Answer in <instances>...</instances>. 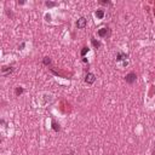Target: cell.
Instances as JSON below:
<instances>
[{
	"instance_id": "6da1fadb",
	"label": "cell",
	"mask_w": 155,
	"mask_h": 155,
	"mask_svg": "<svg viewBox=\"0 0 155 155\" xmlns=\"http://www.w3.org/2000/svg\"><path fill=\"white\" fill-rule=\"evenodd\" d=\"M136 79H137V75H136V73H133V72L128 73V74L125 76V81H126L127 84H133V83L136 81Z\"/></svg>"
},
{
	"instance_id": "7a4b0ae2",
	"label": "cell",
	"mask_w": 155,
	"mask_h": 155,
	"mask_svg": "<svg viewBox=\"0 0 155 155\" xmlns=\"http://www.w3.org/2000/svg\"><path fill=\"white\" fill-rule=\"evenodd\" d=\"M86 24H87V19H86L85 17H81V18H79V19L76 21V27L79 28V29L85 28V27H86Z\"/></svg>"
},
{
	"instance_id": "3957f363",
	"label": "cell",
	"mask_w": 155,
	"mask_h": 155,
	"mask_svg": "<svg viewBox=\"0 0 155 155\" xmlns=\"http://www.w3.org/2000/svg\"><path fill=\"white\" fill-rule=\"evenodd\" d=\"M96 81V75L94 74H92V73H87L86 74V76H85V83H87V84H93Z\"/></svg>"
},
{
	"instance_id": "277c9868",
	"label": "cell",
	"mask_w": 155,
	"mask_h": 155,
	"mask_svg": "<svg viewBox=\"0 0 155 155\" xmlns=\"http://www.w3.org/2000/svg\"><path fill=\"white\" fill-rule=\"evenodd\" d=\"M13 72V68L12 67H3L1 68V74L4 75V76H7L9 74H11Z\"/></svg>"
},
{
	"instance_id": "5b68a950",
	"label": "cell",
	"mask_w": 155,
	"mask_h": 155,
	"mask_svg": "<svg viewBox=\"0 0 155 155\" xmlns=\"http://www.w3.org/2000/svg\"><path fill=\"white\" fill-rule=\"evenodd\" d=\"M108 33H109V29L105 28V27H103V28H101V29L98 30V35H100L101 38H105V36L108 35Z\"/></svg>"
},
{
	"instance_id": "8992f818",
	"label": "cell",
	"mask_w": 155,
	"mask_h": 155,
	"mask_svg": "<svg viewBox=\"0 0 155 155\" xmlns=\"http://www.w3.org/2000/svg\"><path fill=\"white\" fill-rule=\"evenodd\" d=\"M126 58H127V55H125L122 52H119L116 55V61H122V60H126Z\"/></svg>"
},
{
	"instance_id": "52a82bcc",
	"label": "cell",
	"mask_w": 155,
	"mask_h": 155,
	"mask_svg": "<svg viewBox=\"0 0 155 155\" xmlns=\"http://www.w3.org/2000/svg\"><path fill=\"white\" fill-rule=\"evenodd\" d=\"M94 15H96V17L98 18V19H102V18L104 17V11H103V10H97V11L94 12Z\"/></svg>"
},
{
	"instance_id": "ba28073f",
	"label": "cell",
	"mask_w": 155,
	"mask_h": 155,
	"mask_svg": "<svg viewBox=\"0 0 155 155\" xmlns=\"http://www.w3.org/2000/svg\"><path fill=\"white\" fill-rule=\"evenodd\" d=\"M52 128H53V131H56V132H58L61 130V127H60V125H58L55 120H52Z\"/></svg>"
},
{
	"instance_id": "9c48e42d",
	"label": "cell",
	"mask_w": 155,
	"mask_h": 155,
	"mask_svg": "<svg viewBox=\"0 0 155 155\" xmlns=\"http://www.w3.org/2000/svg\"><path fill=\"white\" fill-rule=\"evenodd\" d=\"M24 92V90H23V87H16V91H15V93H16V96H19V94H22Z\"/></svg>"
},
{
	"instance_id": "30bf717a",
	"label": "cell",
	"mask_w": 155,
	"mask_h": 155,
	"mask_svg": "<svg viewBox=\"0 0 155 155\" xmlns=\"http://www.w3.org/2000/svg\"><path fill=\"white\" fill-rule=\"evenodd\" d=\"M91 43H92V45H93L96 49L101 47V43H100V41H97V40H94V39H92V40H91Z\"/></svg>"
},
{
	"instance_id": "8fae6325",
	"label": "cell",
	"mask_w": 155,
	"mask_h": 155,
	"mask_svg": "<svg viewBox=\"0 0 155 155\" xmlns=\"http://www.w3.org/2000/svg\"><path fill=\"white\" fill-rule=\"evenodd\" d=\"M43 63H44L45 66H49V64L51 63V58H50V57H44V60H43Z\"/></svg>"
},
{
	"instance_id": "7c38bea8",
	"label": "cell",
	"mask_w": 155,
	"mask_h": 155,
	"mask_svg": "<svg viewBox=\"0 0 155 155\" xmlns=\"http://www.w3.org/2000/svg\"><path fill=\"white\" fill-rule=\"evenodd\" d=\"M45 5H46L47 7H53V6H56V5H57V3H53V1H46V3H45Z\"/></svg>"
},
{
	"instance_id": "4fadbf2b",
	"label": "cell",
	"mask_w": 155,
	"mask_h": 155,
	"mask_svg": "<svg viewBox=\"0 0 155 155\" xmlns=\"http://www.w3.org/2000/svg\"><path fill=\"white\" fill-rule=\"evenodd\" d=\"M87 52H89V47H83V50H81V56L84 57Z\"/></svg>"
},
{
	"instance_id": "5bb4252c",
	"label": "cell",
	"mask_w": 155,
	"mask_h": 155,
	"mask_svg": "<svg viewBox=\"0 0 155 155\" xmlns=\"http://www.w3.org/2000/svg\"><path fill=\"white\" fill-rule=\"evenodd\" d=\"M101 4H104V5H109L110 3H109V1H101Z\"/></svg>"
},
{
	"instance_id": "9a60e30c",
	"label": "cell",
	"mask_w": 155,
	"mask_h": 155,
	"mask_svg": "<svg viewBox=\"0 0 155 155\" xmlns=\"http://www.w3.org/2000/svg\"><path fill=\"white\" fill-rule=\"evenodd\" d=\"M24 45H26V44H24V43H22V44H21V46H19V50H22V49L24 47Z\"/></svg>"
},
{
	"instance_id": "2e32d148",
	"label": "cell",
	"mask_w": 155,
	"mask_h": 155,
	"mask_svg": "<svg viewBox=\"0 0 155 155\" xmlns=\"http://www.w3.org/2000/svg\"><path fill=\"white\" fill-rule=\"evenodd\" d=\"M64 155H68V154H64ZM69 155H72V154H69Z\"/></svg>"
}]
</instances>
